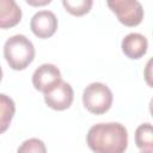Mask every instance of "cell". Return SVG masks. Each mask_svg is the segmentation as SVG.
Here are the masks:
<instances>
[{
	"instance_id": "cell-5",
	"label": "cell",
	"mask_w": 153,
	"mask_h": 153,
	"mask_svg": "<svg viewBox=\"0 0 153 153\" xmlns=\"http://www.w3.org/2000/svg\"><path fill=\"white\" fill-rule=\"evenodd\" d=\"M73 98L74 92L72 86L63 80H61L56 86L44 93L45 104L57 111L68 109L73 103Z\"/></svg>"
},
{
	"instance_id": "cell-1",
	"label": "cell",
	"mask_w": 153,
	"mask_h": 153,
	"mask_svg": "<svg viewBox=\"0 0 153 153\" xmlns=\"http://www.w3.org/2000/svg\"><path fill=\"white\" fill-rule=\"evenodd\" d=\"M86 143L96 153H122L128 146V131L118 122L98 123L88 129Z\"/></svg>"
},
{
	"instance_id": "cell-9",
	"label": "cell",
	"mask_w": 153,
	"mask_h": 153,
	"mask_svg": "<svg viewBox=\"0 0 153 153\" xmlns=\"http://www.w3.org/2000/svg\"><path fill=\"white\" fill-rule=\"evenodd\" d=\"M22 20V10L16 0H0V29H10Z\"/></svg>"
},
{
	"instance_id": "cell-10",
	"label": "cell",
	"mask_w": 153,
	"mask_h": 153,
	"mask_svg": "<svg viewBox=\"0 0 153 153\" xmlns=\"http://www.w3.org/2000/svg\"><path fill=\"white\" fill-rule=\"evenodd\" d=\"M16 112V104L13 99L4 93H0V134L5 133Z\"/></svg>"
},
{
	"instance_id": "cell-13",
	"label": "cell",
	"mask_w": 153,
	"mask_h": 153,
	"mask_svg": "<svg viewBox=\"0 0 153 153\" xmlns=\"http://www.w3.org/2000/svg\"><path fill=\"white\" fill-rule=\"evenodd\" d=\"M47 151L44 143L42 140L38 139H29L23 142V145L18 148V152H42L44 153Z\"/></svg>"
},
{
	"instance_id": "cell-8",
	"label": "cell",
	"mask_w": 153,
	"mask_h": 153,
	"mask_svg": "<svg viewBox=\"0 0 153 153\" xmlns=\"http://www.w3.org/2000/svg\"><path fill=\"white\" fill-rule=\"evenodd\" d=\"M147 38L137 32L128 33L122 39V51L127 57L131 60H137L142 57L147 51Z\"/></svg>"
},
{
	"instance_id": "cell-15",
	"label": "cell",
	"mask_w": 153,
	"mask_h": 153,
	"mask_svg": "<svg viewBox=\"0 0 153 153\" xmlns=\"http://www.w3.org/2000/svg\"><path fill=\"white\" fill-rule=\"evenodd\" d=\"M1 79H2V68L0 66V81H1Z\"/></svg>"
},
{
	"instance_id": "cell-11",
	"label": "cell",
	"mask_w": 153,
	"mask_h": 153,
	"mask_svg": "<svg viewBox=\"0 0 153 153\" xmlns=\"http://www.w3.org/2000/svg\"><path fill=\"white\" fill-rule=\"evenodd\" d=\"M135 143L141 152L153 151V133L151 123H142L136 128Z\"/></svg>"
},
{
	"instance_id": "cell-12",
	"label": "cell",
	"mask_w": 153,
	"mask_h": 153,
	"mask_svg": "<svg viewBox=\"0 0 153 153\" xmlns=\"http://www.w3.org/2000/svg\"><path fill=\"white\" fill-rule=\"evenodd\" d=\"M62 4L68 13L75 17H81L90 12L93 0H62Z\"/></svg>"
},
{
	"instance_id": "cell-3",
	"label": "cell",
	"mask_w": 153,
	"mask_h": 153,
	"mask_svg": "<svg viewBox=\"0 0 153 153\" xmlns=\"http://www.w3.org/2000/svg\"><path fill=\"white\" fill-rule=\"evenodd\" d=\"M112 92L103 82H92L82 92V103L85 108L94 114L102 115L106 112L112 104Z\"/></svg>"
},
{
	"instance_id": "cell-6",
	"label": "cell",
	"mask_w": 153,
	"mask_h": 153,
	"mask_svg": "<svg viewBox=\"0 0 153 153\" xmlns=\"http://www.w3.org/2000/svg\"><path fill=\"white\" fill-rule=\"evenodd\" d=\"M60 69L51 63L41 65L32 74V85L36 90L45 93L61 81Z\"/></svg>"
},
{
	"instance_id": "cell-2",
	"label": "cell",
	"mask_w": 153,
	"mask_h": 153,
	"mask_svg": "<svg viewBox=\"0 0 153 153\" xmlns=\"http://www.w3.org/2000/svg\"><path fill=\"white\" fill-rule=\"evenodd\" d=\"M4 56L14 71L25 69L35 59V47L24 35L10 37L4 45Z\"/></svg>"
},
{
	"instance_id": "cell-14",
	"label": "cell",
	"mask_w": 153,
	"mask_h": 153,
	"mask_svg": "<svg viewBox=\"0 0 153 153\" xmlns=\"http://www.w3.org/2000/svg\"><path fill=\"white\" fill-rule=\"evenodd\" d=\"M30 6L33 7H39V6H45L51 2V0H25Z\"/></svg>"
},
{
	"instance_id": "cell-7",
	"label": "cell",
	"mask_w": 153,
	"mask_h": 153,
	"mask_svg": "<svg viewBox=\"0 0 153 153\" xmlns=\"http://www.w3.org/2000/svg\"><path fill=\"white\" fill-rule=\"evenodd\" d=\"M30 27L38 38H49L57 29V18L51 11H39L31 18Z\"/></svg>"
},
{
	"instance_id": "cell-4",
	"label": "cell",
	"mask_w": 153,
	"mask_h": 153,
	"mask_svg": "<svg viewBox=\"0 0 153 153\" xmlns=\"http://www.w3.org/2000/svg\"><path fill=\"white\" fill-rule=\"evenodd\" d=\"M106 4L126 26H136L143 19V8L137 0H106Z\"/></svg>"
}]
</instances>
